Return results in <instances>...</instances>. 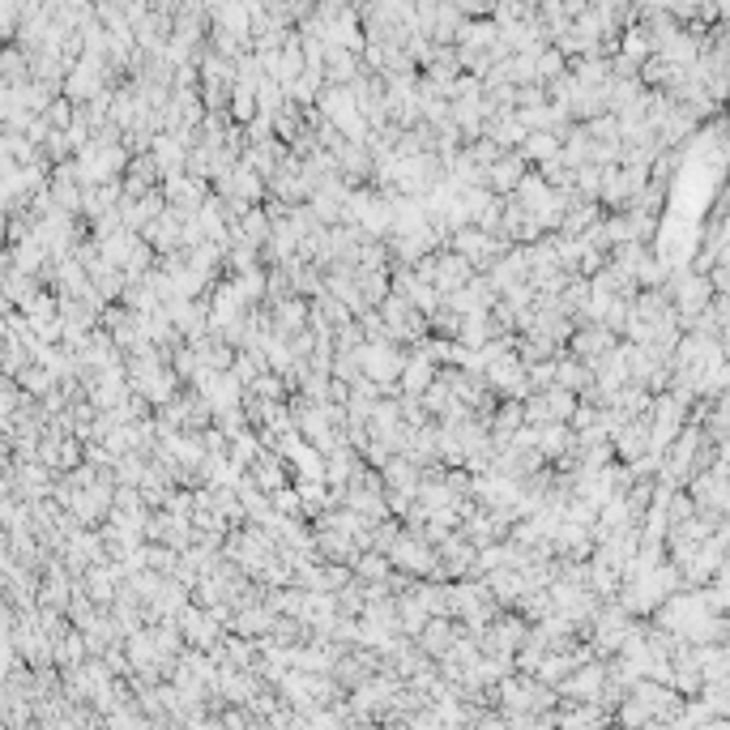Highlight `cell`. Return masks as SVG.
Instances as JSON below:
<instances>
[{"label": "cell", "mask_w": 730, "mask_h": 730, "mask_svg": "<svg viewBox=\"0 0 730 730\" xmlns=\"http://www.w3.org/2000/svg\"><path fill=\"white\" fill-rule=\"evenodd\" d=\"M355 359H359V367H364L372 381L393 384V381H402L411 355L402 350V342H364V346L355 350Z\"/></svg>", "instance_id": "cell-1"}, {"label": "cell", "mask_w": 730, "mask_h": 730, "mask_svg": "<svg viewBox=\"0 0 730 730\" xmlns=\"http://www.w3.org/2000/svg\"><path fill=\"white\" fill-rule=\"evenodd\" d=\"M210 184L213 180H201V175H188V171H180V175H167V180H163V193H167L171 205H180V210L197 213L201 205L213 197Z\"/></svg>", "instance_id": "cell-2"}, {"label": "cell", "mask_w": 730, "mask_h": 730, "mask_svg": "<svg viewBox=\"0 0 730 730\" xmlns=\"http://www.w3.org/2000/svg\"><path fill=\"white\" fill-rule=\"evenodd\" d=\"M611 346H620V334H615L611 325H602V320H593V325H577V334H573V342H568V350L581 355L585 364H593L598 355H607Z\"/></svg>", "instance_id": "cell-3"}, {"label": "cell", "mask_w": 730, "mask_h": 730, "mask_svg": "<svg viewBox=\"0 0 730 730\" xmlns=\"http://www.w3.org/2000/svg\"><path fill=\"white\" fill-rule=\"evenodd\" d=\"M526 154L521 150H504L491 167H487V188L491 193H500V197H508V193H517V184L526 180Z\"/></svg>", "instance_id": "cell-4"}, {"label": "cell", "mask_w": 730, "mask_h": 730, "mask_svg": "<svg viewBox=\"0 0 730 730\" xmlns=\"http://www.w3.org/2000/svg\"><path fill=\"white\" fill-rule=\"evenodd\" d=\"M158 184H163V167H158L154 150L133 154V163L124 171V193H128V197H146V193H154Z\"/></svg>", "instance_id": "cell-5"}, {"label": "cell", "mask_w": 730, "mask_h": 730, "mask_svg": "<svg viewBox=\"0 0 730 730\" xmlns=\"http://www.w3.org/2000/svg\"><path fill=\"white\" fill-rule=\"evenodd\" d=\"M274 620H278V611L270 607V602H252V607H243L235 611V620H231L227 632H240V637H270L274 632Z\"/></svg>", "instance_id": "cell-6"}, {"label": "cell", "mask_w": 730, "mask_h": 730, "mask_svg": "<svg viewBox=\"0 0 730 730\" xmlns=\"http://www.w3.org/2000/svg\"><path fill=\"white\" fill-rule=\"evenodd\" d=\"M457 637H461V632H457V620H453V615H431V620H427V628L419 632V645H423L431 658H444L449 649H453Z\"/></svg>", "instance_id": "cell-7"}, {"label": "cell", "mask_w": 730, "mask_h": 730, "mask_svg": "<svg viewBox=\"0 0 730 730\" xmlns=\"http://www.w3.org/2000/svg\"><path fill=\"white\" fill-rule=\"evenodd\" d=\"M521 427H526V402L504 397L500 406H496V414H491V436H496V444H508Z\"/></svg>", "instance_id": "cell-8"}, {"label": "cell", "mask_w": 730, "mask_h": 730, "mask_svg": "<svg viewBox=\"0 0 730 730\" xmlns=\"http://www.w3.org/2000/svg\"><path fill=\"white\" fill-rule=\"evenodd\" d=\"M573 449H577V427H573V423L538 427V453L547 457V461H560V457L573 453Z\"/></svg>", "instance_id": "cell-9"}, {"label": "cell", "mask_w": 730, "mask_h": 730, "mask_svg": "<svg viewBox=\"0 0 730 730\" xmlns=\"http://www.w3.org/2000/svg\"><path fill=\"white\" fill-rule=\"evenodd\" d=\"M436 376H441V364H431L427 355H419V350H414L411 359H406V372H402V381H397V384H402V393L423 397L427 384L436 381Z\"/></svg>", "instance_id": "cell-10"}, {"label": "cell", "mask_w": 730, "mask_h": 730, "mask_svg": "<svg viewBox=\"0 0 730 730\" xmlns=\"http://www.w3.org/2000/svg\"><path fill=\"white\" fill-rule=\"evenodd\" d=\"M487 585H491V593L500 598V607H517V598L530 590L521 568H491V573H487Z\"/></svg>", "instance_id": "cell-11"}, {"label": "cell", "mask_w": 730, "mask_h": 730, "mask_svg": "<svg viewBox=\"0 0 730 730\" xmlns=\"http://www.w3.org/2000/svg\"><path fill=\"white\" fill-rule=\"evenodd\" d=\"M564 141L555 137V133H547V128H534V133H526V141H521V154H526V163H551V158H560Z\"/></svg>", "instance_id": "cell-12"}, {"label": "cell", "mask_w": 730, "mask_h": 730, "mask_svg": "<svg viewBox=\"0 0 730 730\" xmlns=\"http://www.w3.org/2000/svg\"><path fill=\"white\" fill-rule=\"evenodd\" d=\"M355 278H359V290H364V299L372 308H381L384 295H393V274H389V270H364V265H359V274Z\"/></svg>", "instance_id": "cell-13"}, {"label": "cell", "mask_w": 730, "mask_h": 730, "mask_svg": "<svg viewBox=\"0 0 730 730\" xmlns=\"http://www.w3.org/2000/svg\"><path fill=\"white\" fill-rule=\"evenodd\" d=\"M355 577H364V581H389L393 577V560L384 555V551H364L359 560H355Z\"/></svg>", "instance_id": "cell-14"}, {"label": "cell", "mask_w": 730, "mask_h": 730, "mask_svg": "<svg viewBox=\"0 0 730 730\" xmlns=\"http://www.w3.org/2000/svg\"><path fill=\"white\" fill-rule=\"evenodd\" d=\"M453 402H457V393H453V384L444 381V376H436V381L427 384L423 406H427V414H431V419H444V414L453 411Z\"/></svg>", "instance_id": "cell-15"}, {"label": "cell", "mask_w": 730, "mask_h": 730, "mask_svg": "<svg viewBox=\"0 0 730 730\" xmlns=\"http://www.w3.org/2000/svg\"><path fill=\"white\" fill-rule=\"evenodd\" d=\"M274 508L282 513V517H308L304 496H299V487H295V483L278 487V491H274Z\"/></svg>", "instance_id": "cell-16"}, {"label": "cell", "mask_w": 730, "mask_h": 730, "mask_svg": "<svg viewBox=\"0 0 730 730\" xmlns=\"http://www.w3.org/2000/svg\"><path fill=\"white\" fill-rule=\"evenodd\" d=\"M526 423H530V427H547V423H555V419H551V402H547V393H543V389L526 397Z\"/></svg>", "instance_id": "cell-17"}, {"label": "cell", "mask_w": 730, "mask_h": 730, "mask_svg": "<svg viewBox=\"0 0 730 730\" xmlns=\"http://www.w3.org/2000/svg\"><path fill=\"white\" fill-rule=\"evenodd\" d=\"M364 342H367V334H364V325H359V317L346 320V325H342V329L334 334V346H337V350H359Z\"/></svg>", "instance_id": "cell-18"}, {"label": "cell", "mask_w": 730, "mask_h": 730, "mask_svg": "<svg viewBox=\"0 0 730 730\" xmlns=\"http://www.w3.org/2000/svg\"><path fill=\"white\" fill-rule=\"evenodd\" d=\"M555 359H560V355H551V359H538V364H526V367H530V384H534V393H538V389H551V384H555Z\"/></svg>", "instance_id": "cell-19"}]
</instances>
